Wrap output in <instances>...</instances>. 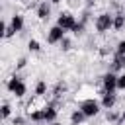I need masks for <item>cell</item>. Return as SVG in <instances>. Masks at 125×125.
Wrapping results in <instances>:
<instances>
[{
  "mask_svg": "<svg viewBox=\"0 0 125 125\" xmlns=\"http://www.w3.org/2000/svg\"><path fill=\"white\" fill-rule=\"evenodd\" d=\"M105 119H107L109 123H115V125H117L119 119H121V113H115L113 109H107V111H105Z\"/></svg>",
  "mask_w": 125,
  "mask_h": 125,
  "instance_id": "obj_16",
  "label": "cell"
},
{
  "mask_svg": "<svg viewBox=\"0 0 125 125\" xmlns=\"http://www.w3.org/2000/svg\"><path fill=\"white\" fill-rule=\"evenodd\" d=\"M115 55H125V39H121L115 45Z\"/></svg>",
  "mask_w": 125,
  "mask_h": 125,
  "instance_id": "obj_24",
  "label": "cell"
},
{
  "mask_svg": "<svg viewBox=\"0 0 125 125\" xmlns=\"http://www.w3.org/2000/svg\"><path fill=\"white\" fill-rule=\"evenodd\" d=\"M51 4H59V2H62V0H49Z\"/></svg>",
  "mask_w": 125,
  "mask_h": 125,
  "instance_id": "obj_28",
  "label": "cell"
},
{
  "mask_svg": "<svg viewBox=\"0 0 125 125\" xmlns=\"http://www.w3.org/2000/svg\"><path fill=\"white\" fill-rule=\"evenodd\" d=\"M90 2H94V0H90Z\"/></svg>",
  "mask_w": 125,
  "mask_h": 125,
  "instance_id": "obj_30",
  "label": "cell"
},
{
  "mask_svg": "<svg viewBox=\"0 0 125 125\" xmlns=\"http://www.w3.org/2000/svg\"><path fill=\"white\" fill-rule=\"evenodd\" d=\"M10 25L14 27V31L18 33V31H21L23 29V25H25V21H23V16H20V14H14L12 16V20H10Z\"/></svg>",
  "mask_w": 125,
  "mask_h": 125,
  "instance_id": "obj_10",
  "label": "cell"
},
{
  "mask_svg": "<svg viewBox=\"0 0 125 125\" xmlns=\"http://www.w3.org/2000/svg\"><path fill=\"white\" fill-rule=\"evenodd\" d=\"M123 68H125V55H115V57H113V62H111V68H109V70L117 72V70H123Z\"/></svg>",
  "mask_w": 125,
  "mask_h": 125,
  "instance_id": "obj_12",
  "label": "cell"
},
{
  "mask_svg": "<svg viewBox=\"0 0 125 125\" xmlns=\"http://www.w3.org/2000/svg\"><path fill=\"white\" fill-rule=\"evenodd\" d=\"M86 119H88V117L84 115L82 109H74V111L70 113V123H74V125H82Z\"/></svg>",
  "mask_w": 125,
  "mask_h": 125,
  "instance_id": "obj_11",
  "label": "cell"
},
{
  "mask_svg": "<svg viewBox=\"0 0 125 125\" xmlns=\"http://www.w3.org/2000/svg\"><path fill=\"white\" fill-rule=\"evenodd\" d=\"M27 49H29L31 53H39V51H41V45H39V41L29 39V41H27Z\"/></svg>",
  "mask_w": 125,
  "mask_h": 125,
  "instance_id": "obj_20",
  "label": "cell"
},
{
  "mask_svg": "<svg viewBox=\"0 0 125 125\" xmlns=\"http://www.w3.org/2000/svg\"><path fill=\"white\" fill-rule=\"evenodd\" d=\"M0 111H2V119H8L10 115H12V107H10V104H2V107H0Z\"/></svg>",
  "mask_w": 125,
  "mask_h": 125,
  "instance_id": "obj_21",
  "label": "cell"
},
{
  "mask_svg": "<svg viewBox=\"0 0 125 125\" xmlns=\"http://www.w3.org/2000/svg\"><path fill=\"white\" fill-rule=\"evenodd\" d=\"M49 16H51V2L49 0L39 2V6H37V18L41 21H45V20H49Z\"/></svg>",
  "mask_w": 125,
  "mask_h": 125,
  "instance_id": "obj_8",
  "label": "cell"
},
{
  "mask_svg": "<svg viewBox=\"0 0 125 125\" xmlns=\"http://www.w3.org/2000/svg\"><path fill=\"white\" fill-rule=\"evenodd\" d=\"M23 123H25V119H23V117H20V115L12 119V125H23Z\"/></svg>",
  "mask_w": 125,
  "mask_h": 125,
  "instance_id": "obj_26",
  "label": "cell"
},
{
  "mask_svg": "<svg viewBox=\"0 0 125 125\" xmlns=\"http://www.w3.org/2000/svg\"><path fill=\"white\" fill-rule=\"evenodd\" d=\"M100 104H102V109H113V105L117 104V94L115 92H104Z\"/></svg>",
  "mask_w": 125,
  "mask_h": 125,
  "instance_id": "obj_7",
  "label": "cell"
},
{
  "mask_svg": "<svg viewBox=\"0 0 125 125\" xmlns=\"http://www.w3.org/2000/svg\"><path fill=\"white\" fill-rule=\"evenodd\" d=\"M45 94H47V82H45V80H39V82L35 84V96L41 98V96H45Z\"/></svg>",
  "mask_w": 125,
  "mask_h": 125,
  "instance_id": "obj_15",
  "label": "cell"
},
{
  "mask_svg": "<svg viewBox=\"0 0 125 125\" xmlns=\"http://www.w3.org/2000/svg\"><path fill=\"white\" fill-rule=\"evenodd\" d=\"M57 25H61V27L68 33V31H72V27L76 25V16H72L70 12H61V16H59V20H57Z\"/></svg>",
  "mask_w": 125,
  "mask_h": 125,
  "instance_id": "obj_6",
  "label": "cell"
},
{
  "mask_svg": "<svg viewBox=\"0 0 125 125\" xmlns=\"http://www.w3.org/2000/svg\"><path fill=\"white\" fill-rule=\"evenodd\" d=\"M78 109H82L86 117H96L102 111V104L98 100H94V98H86V100H82L78 104Z\"/></svg>",
  "mask_w": 125,
  "mask_h": 125,
  "instance_id": "obj_2",
  "label": "cell"
},
{
  "mask_svg": "<svg viewBox=\"0 0 125 125\" xmlns=\"http://www.w3.org/2000/svg\"><path fill=\"white\" fill-rule=\"evenodd\" d=\"M16 35V31H14V27L10 25V23H6L4 21V31H2V37H6V39H10V37H14Z\"/></svg>",
  "mask_w": 125,
  "mask_h": 125,
  "instance_id": "obj_19",
  "label": "cell"
},
{
  "mask_svg": "<svg viewBox=\"0 0 125 125\" xmlns=\"http://www.w3.org/2000/svg\"><path fill=\"white\" fill-rule=\"evenodd\" d=\"M64 92H66V84H64V82H57V86H55V90H53L55 98H61Z\"/></svg>",
  "mask_w": 125,
  "mask_h": 125,
  "instance_id": "obj_18",
  "label": "cell"
},
{
  "mask_svg": "<svg viewBox=\"0 0 125 125\" xmlns=\"http://www.w3.org/2000/svg\"><path fill=\"white\" fill-rule=\"evenodd\" d=\"M47 125H61L59 121H53V123H47Z\"/></svg>",
  "mask_w": 125,
  "mask_h": 125,
  "instance_id": "obj_29",
  "label": "cell"
},
{
  "mask_svg": "<svg viewBox=\"0 0 125 125\" xmlns=\"http://www.w3.org/2000/svg\"><path fill=\"white\" fill-rule=\"evenodd\" d=\"M72 125H74V123H72Z\"/></svg>",
  "mask_w": 125,
  "mask_h": 125,
  "instance_id": "obj_31",
  "label": "cell"
},
{
  "mask_svg": "<svg viewBox=\"0 0 125 125\" xmlns=\"http://www.w3.org/2000/svg\"><path fill=\"white\" fill-rule=\"evenodd\" d=\"M61 49H62V51H70V49H72V41H70L68 37H64V39L61 41Z\"/></svg>",
  "mask_w": 125,
  "mask_h": 125,
  "instance_id": "obj_23",
  "label": "cell"
},
{
  "mask_svg": "<svg viewBox=\"0 0 125 125\" xmlns=\"http://www.w3.org/2000/svg\"><path fill=\"white\" fill-rule=\"evenodd\" d=\"M117 90L119 92H125V72H121L117 76Z\"/></svg>",
  "mask_w": 125,
  "mask_h": 125,
  "instance_id": "obj_22",
  "label": "cell"
},
{
  "mask_svg": "<svg viewBox=\"0 0 125 125\" xmlns=\"http://www.w3.org/2000/svg\"><path fill=\"white\" fill-rule=\"evenodd\" d=\"M25 64H27V59H25V57H20V59H18V62H16V70L25 68Z\"/></svg>",
  "mask_w": 125,
  "mask_h": 125,
  "instance_id": "obj_25",
  "label": "cell"
},
{
  "mask_svg": "<svg viewBox=\"0 0 125 125\" xmlns=\"http://www.w3.org/2000/svg\"><path fill=\"white\" fill-rule=\"evenodd\" d=\"M125 27V14H113V31H121Z\"/></svg>",
  "mask_w": 125,
  "mask_h": 125,
  "instance_id": "obj_13",
  "label": "cell"
},
{
  "mask_svg": "<svg viewBox=\"0 0 125 125\" xmlns=\"http://www.w3.org/2000/svg\"><path fill=\"white\" fill-rule=\"evenodd\" d=\"M117 72L113 70H107L104 76H102V90L104 92H117Z\"/></svg>",
  "mask_w": 125,
  "mask_h": 125,
  "instance_id": "obj_4",
  "label": "cell"
},
{
  "mask_svg": "<svg viewBox=\"0 0 125 125\" xmlns=\"http://www.w3.org/2000/svg\"><path fill=\"white\" fill-rule=\"evenodd\" d=\"M64 37H66V31H64L61 25H57V23L47 31V43H49V45H57V43H61Z\"/></svg>",
  "mask_w": 125,
  "mask_h": 125,
  "instance_id": "obj_5",
  "label": "cell"
},
{
  "mask_svg": "<svg viewBox=\"0 0 125 125\" xmlns=\"http://www.w3.org/2000/svg\"><path fill=\"white\" fill-rule=\"evenodd\" d=\"M29 119H31V121H35V123H45L43 107H41V109H31V111H29Z\"/></svg>",
  "mask_w": 125,
  "mask_h": 125,
  "instance_id": "obj_14",
  "label": "cell"
},
{
  "mask_svg": "<svg viewBox=\"0 0 125 125\" xmlns=\"http://www.w3.org/2000/svg\"><path fill=\"white\" fill-rule=\"evenodd\" d=\"M43 113H45V123H53V121H57L59 109L55 105H45L43 107Z\"/></svg>",
  "mask_w": 125,
  "mask_h": 125,
  "instance_id": "obj_9",
  "label": "cell"
},
{
  "mask_svg": "<svg viewBox=\"0 0 125 125\" xmlns=\"http://www.w3.org/2000/svg\"><path fill=\"white\" fill-rule=\"evenodd\" d=\"M123 123H125V109L121 111V119H119V123H117V125H123Z\"/></svg>",
  "mask_w": 125,
  "mask_h": 125,
  "instance_id": "obj_27",
  "label": "cell"
},
{
  "mask_svg": "<svg viewBox=\"0 0 125 125\" xmlns=\"http://www.w3.org/2000/svg\"><path fill=\"white\" fill-rule=\"evenodd\" d=\"M6 88H8V92H10V94H14L16 98H23V96H25V92H27L25 82H23L20 76H16V74L6 82Z\"/></svg>",
  "mask_w": 125,
  "mask_h": 125,
  "instance_id": "obj_1",
  "label": "cell"
},
{
  "mask_svg": "<svg viewBox=\"0 0 125 125\" xmlns=\"http://www.w3.org/2000/svg\"><path fill=\"white\" fill-rule=\"evenodd\" d=\"M84 29H86V23L84 21H76V25L72 27V33L76 37H80V35H84Z\"/></svg>",
  "mask_w": 125,
  "mask_h": 125,
  "instance_id": "obj_17",
  "label": "cell"
},
{
  "mask_svg": "<svg viewBox=\"0 0 125 125\" xmlns=\"http://www.w3.org/2000/svg\"><path fill=\"white\" fill-rule=\"evenodd\" d=\"M94 27H96V31H100V33H107L109 29H113V14L102 12V14L96 18Z\"/></svg>",
  "mask_w": 125,
  "mask_h": 125,
  "instance_id": "obj_3",
  "label": "cell"
}]
</instances>
